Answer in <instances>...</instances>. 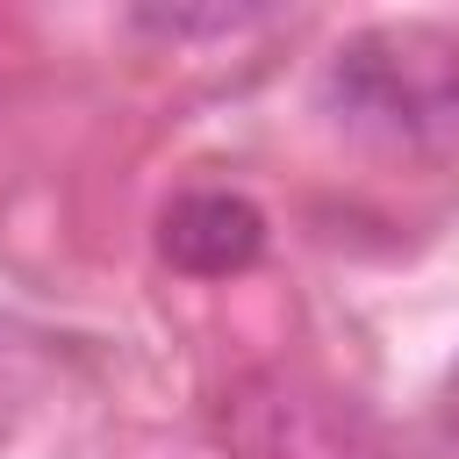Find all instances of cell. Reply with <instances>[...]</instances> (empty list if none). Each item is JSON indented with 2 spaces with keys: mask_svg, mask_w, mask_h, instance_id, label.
I'll return each mask as SVG.
<instances>
[{
  "mask_svg": "<svg viewBox=\"0 0 459 459\" xmlns=\"http://www.w3.org/2000/svg\"><path fill=\"white\" fill-rule=\"evenodd\" d=\"M323 108L380 143H459V36L437 22H373L323 57Z\"/></svg>",
  "mask_w": 459,
  "mask_h": 459,
  "instance_id": "6da1fadb",
  "label": "cell"
},
{
  "mask_svg": "<svg viewBox=\"0 0 459 459\" xmlns=\"http://www.w3.org/2000/svg\"><path fill=\"white\" fill-rule=\"evenodd\" d=\"M158 258L186 280H230L265 258V208L237 186H186L158 215Z\"/></svg>",
  "mask_w": 459,
  "mask_h": 459,
  "instance_id": "7a4b0ae2",
  "label": "cell"
},
{
  "mask_svg": "<svg viewBox=\"0 0 459 459\" xmlns=\"http://www.w3.org/2000/svg\"><path fill=\"white\" fill-rule=\"evenodd\" d=\"M244 459H351V423L330 394H301L294 380H251L237 394Z\"/></svg>",
  "mask_w": 459,
  "mask_h": 459,
  "instance_id": "3957f363",
  "label": "cell"
},
{
  "mask_svg": "<svg viewBox=\"0 0 459 459\" xmlns=\"http://www.w3.org/2000/svg\"><path fill=\"white\" fill-rule=\"evenodd\" d=\"M273 7H129V29L165 36V43H201V36H244L265 29Z\"/></svg>",
  "mask_w": 459,
  "mask_h": 459,
  "instance_id": "277c9868",
  "label": "cell"
},
{
  "mask_svg": "<svg viewBox=\"0 0 459 459\" xmlns=\"http://www.w3.org/2000/svg\"><path fill=\"white\" fill-rule=\"evenodd\" d=\"M445 394H452V409H459V366H452V380H445Z\"/></svg>",
  "mask_w": 459,
  "mask_h": 459,
  "instance_id": "5b68a950",
  "label": "cell"
}]
</instances>
